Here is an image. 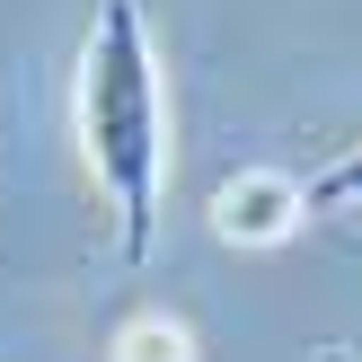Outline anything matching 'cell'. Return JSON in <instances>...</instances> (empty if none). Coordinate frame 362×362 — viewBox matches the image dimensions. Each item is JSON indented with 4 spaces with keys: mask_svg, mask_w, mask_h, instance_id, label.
<instances>
[{
    "mask_svg": "<svg viewBox=\"0 0 362 362\" xmlns=\"http://www.w3.org/2000/svg\"><path fill=\"white\" fill-rule=\"evenodd\" d=\"M80 151L115 212V257L141 265L159 239V186H168V106H159V53L141 0H98L80 53Z\"/></svg>",
    "mask_w": 362,
    "mask_h": 362,
    "instance_id": "6da1fadb",
    "label": "cell"
},
{
    "mask_svg": "<svg viewBox=\"0 0 362 362\" xmlns=\"http://www.w3.org/2000/svg\"><path fill=\"white\" fill-rule=\"evenodd\" d=\"M300 212H310V186H300V177H274V168H247V177H230V186H212V230H221L230 247L292 239Z\"/></svg>",
    "mask_w": 362,
    "mask_h": 362,
    "instance_id": "7a4b0ae2",
    "label": "cell"
},
{
    "mask_svg": "<svg viewBox=\"0 0 362 362\" xmlns=\"http://www.w3.org/2000/svg\"><path fill=\"white\" fill-rule=\"evenodd\" d=\"M115 362H194V336L177 318H124L115 327Z\"/></svg>",
    "mask_w": 362,
    "mask_h": 362,
    "instance_id": "3957f363",
    "label": "cell"
},
{
    "mask_svg": "<svg viewBox=\"0 0 362 362\" xmlns=\"http://www.w3.org/2000/svg\"><path fill=\"white\" fill-rule=\"evenodd\" d=\"M345 204H362V151H345L336 168L310 177V212H345Z\"/></svg>",
    "mask_w": 362,
    "mask_h": 362,
    "instance_id": "277c9868",
    "label": "cell"
}]
</instances>
